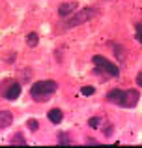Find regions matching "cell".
<instances>
[{
  "label": "cell",
  "mask_w": 142,
  "mask_h": 148,
  "mask_svg": "<svg viewBox=\"0 0 142 148\" xmlns=\"http://www.w3.org/2000/svg\"><path fill=\"white\" fill-rule=\"evenodd\" d=\"M137 83H139V86H142V73H139V77H137Z\"/></svg>",
  "instance_id": "obj_16"
},
{
  "label": "cell",
  "mask_w": 142,
  "mask_h": 148,
  "mask_svg": "<svg viewBox=\"0 0 142 148\" xmlns=\"http://www.w3.org/2000/svg\"><path fill=\"white\" fill-rule=\"evenodd\" d=\"M88 124H90V127L97 130V127H99V118H95V116H94V118H90V120H88Z\"/></svg>",
  "instance_id": "obj_15"
},
{
  "label": "cell",
  "mask_w": 142,
  "mask_h": 148,
  "mask_svg": "<svg viewBox=\"0 0 142 148\" xmlns=\"http://www.w3.org/2000/svg\"><path fill=\"white\" fill-rule=\"evenodd\" d=\"M58 90V84L54 81H37V83L32 84L30 88V94H32V99L37 101V103H43V101L51 99L52 94Z\"/></svg>",
  "instance_id": "obj_1"
},
{
  "label": "cell",
  "mask_w": 142,
  "mask_h": 148,
  "mask_svg": "<svg viewBox=\"0 0 142 148\" xmlns=\"http://www.w3.org/2000/svg\"><path fill=\"white\" fill-rule=\"evenodd\" d=\"M26 126H28V130H32V131H36L37 130V120H34V118H30L28 122H26Z\"/></svg>",
  "instance_id": "obj_14"
},
{
  "label": "cell",
  "mask_w": 142,
  "mask_h": 148,
  "mask_svg": "<svg viewBox=\"0 0 142 148\" xmlns=\"http://www.w3.org/2000/svg\"><path fill=\"white\" fill-rule=\"evenodd\" d=\"M94 15H95L94 10H88V8H86V10H80L79 13H75L71 19H67V21H66V26H79V25H84V23L90 21Z\"/></svg>",
  "instance_id": "obj_3"
},
{
  "label": "cell",
  "mask_w": 142,
  "mask_h": 148,
  "mask_svg": "<svg viewBox=\"0 0 142 148\" xmlns=\"http://www.w3.org/2000/svg\"><path fill=\"white\" fill-rule=\"evenodd\" d=\"M124 94H125V90H110L109 94H107V99H109L110 103L122 105V99H124Z\"/></svg>",
  "instance_id": "obj_7"
},
{
  "label": "cell",
  "mask_w": 142,
  "mask_h": 148,
  "mask_svg": "<svg viewBox=\"0 0 142 148\" xmlns=\"http://www.w3.org/2000/svg\"><path fill=\"white\" fill-rule=\"evenodd\" d=\"M37 41H39V38H37V34H36V32H30L28 36H26V43H28L30 47H36Z\"/></svg>",
  "instance_id": "obj_10"
},
{
  "label": "cell",
  "mask_w": 142,
  "mask_h": 148,
  "mask_svg": "<svg viewBox=\"0 0 142 148\" xmlns=\"http://www.w3.org/2000/svg\"><path fill=\"white\" fill-rule=\"evenodd\" d=\"M58 145H71L69 137L66 133H58Z\"/></svg>",
  "instance_id": "obj_11"
},
{
  "label": "cell",
  "mask_w": 142,
  "mask_h": 148,
  "mask_svg": "<svg viewBox=\"0 0 142 148\" xmlns=\"http://www.w3.org/2000/svg\"><path fill=\"white\" fill-rule=\"evenodd\" d=\"M19 96H21V84L19 83H11L10 86L6 88V92H4V98L10 99V101H15Z\"/></svg>",
  "instance_id": "obj_5"
},
{
  "label": "cell",
  "mask_w": 142,
  "mask_h": 148,
  "mask_svg": "<svg viewBox=\"0 0 142 148\" xmlns=\"http://www.w3.org/2000/svg\"><path fill=\"white\" fill-rule=\"evenodd\" d=\"M64 118V112L60 111V109H51L49 111V120H51L52 124H60Z\"/></svg>",
  "instance_id": "obj_9"
},
{
  "label": "cell",
  "mask_w": 142,
  "mask_h": 148,
  "mask_svg": "<svg viewBox=\"0 0 142 148\" xmlns=\"http://www.w3.org/2000/svg\"><path fill=\"white\" fill-rule=\"evenodd\" d=\"M135 38H137V40H139L140 43H142V32H137V34H135Z\"/></svg>",
  "instance_id": "obj_17"
},
{
  "label": "cell",
  "mask_w": 142,
  "mask_h": 148,
  "mask_svg": "<svg viewBox=\"0 0 142 148\" xmlns=\"http://www.w3.org/2000/svg\"><path fill=\"white\" fill-rule=\"evenodd\" d=\"M80 92H82L84 96H92L95 92V88L94 86H82V88H80Z\"/></svg>",
  "instance_id": "obj_13"
},
{
  "label": "cell",
  "mask_w": 142,
  "mask_h": 148,
  "mask_svg": "<svg viewBox=\"0 0 142 148\" xmlns=\"http://www.w3.org/2000/svg\"><path fill=\"white\" fill-rule=\"evenodd\" d=\"M75 10H77L75 2H66V4H62V6L58 8V13H60V17H69Z\"/></svg>",
  "instance_id": "obj_6"
},
{
  "label": "cell",
  "mask_w": 142,
  "mask_h": 148,
  "mask_svg": "<svg viewBox=\"0 0 142 148\" xmlns=\"http://www.w3.org/2000/svg\"><path fill=\"white\" fill-rule=\"evenodd\" d=\"M94 64H95V68H97V71L105 73V75H109V77L120 75V68H118L116 64H112L110 60H107L105 56H101V54H95L94 56Z\"/></svg>",
  "instance_id": "obj_2"
},
{
  "label": "cell",
  "mask_w": 142,
  "mask_h": 148,
  "mask_svg": "<svg viewBox=\"0 0 142 148\" xmlns=\"http://www.w3.org/2000/svg\"><path fill=\"white\" fill-rule=\"evenodd\" d=\"M11 122H13V116H11L10 111H2V112H0V130L7 127Z\"/></svg>",
  "instance_id": "obj_8"
},
{
  "label": "cell",
  "mask_w": 142,
  "mask_h": 148,
  "mask_svg": "<svg viewBox=\"0 0 142 148\" xmlns=\"http://www.w3.org/2000/svg\"><path fill=\"white\" fill-rule=\"evenodd\" d=\"M137 32H142V25H137Z\"/></svg>",
  "instance_id": "obj_18"
},
{
  "label": "cell",
  "mask_w": 142,
  "mask_h": 148,
  "mask_svg": "<svg viewBox=\"0 0 142 148\" xmlns=\"http://www.w3.org/2000/svg\"><path fill=\"white\" fill-rule=\"evenodd\" d=\"M139 99H140V94L137 90H125V94H124V99H122V105L120 107H135L137 103H139Z\"/></svg>",
  "instance_id": "obj_4"
},
{
  "label": "cell",
  "mask_w": 142,
  "mask_h": 148,
  "mask_svg": "<svg viewBox=\"0 0 142 148\" xmlns=\"http://www.w3.org/2000/svg\"><path fill=\"white\" fill-rule=\"evenodd\" d=\"M11 145H26V141L22 139V135L19 133V135H15V137H13V141H11Z\"/></svg>",
  "instance_id": "obj_12"
}]
</instances>
